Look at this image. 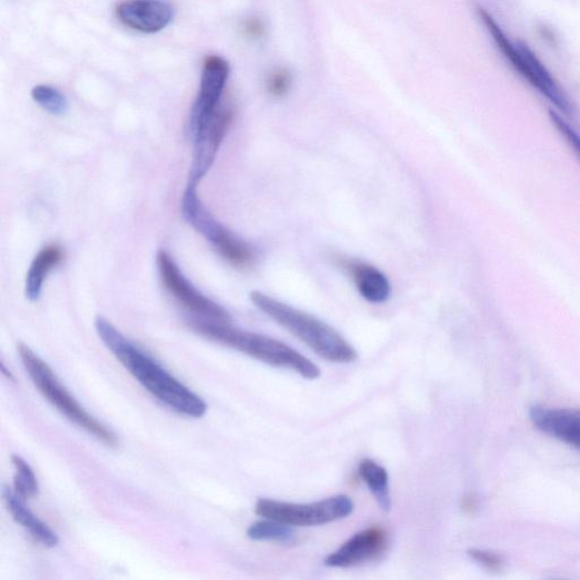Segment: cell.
<instances>
[{
    "instance_id": "cell-19",
    "label": "cell",
    "mask_w": 580,
    "mask_h": 580,
    "mask_svg": "<svg viewBox=\"0 0 580 580\" xmlns=\"http://www.w3.org/2000/svg\"><path fill=\"white\" fill-rule=\"evenodd\" d=\"M12 462L16 468L14 492L24 501L39 494V484L29 463L20 456L13 454Z\"/></svg>"
},
{
    "instance_id": "cell-13",
    "label": "cell",
    "mask_w": 580,
    "mask_h": 580,
    "mask_svg": "<svg viewBox=\"0 0 580 580\" xmlns=\"http://www.w3.org/2000/svg\"><path fill=\"white\" fill-rule=\"evenodd\" d=\"M530 419L543 433L580 450V411L534 406Z\"/></svg>"
},
{
    "instance_id": "cell-18",
    "label": "cell",
    "mask_w": 580,
    "mask_h": 580,
    "mask_svg": "<svg viewBox=\"0 0 580 580\" xmlns=\"http://www.w3.org/2000/svg\"><path fill=\"white\" fill-rule=\"evenodd\" d=\"M248 537L253 541H273L284 544L293 543L297 540L292 527L266 518L249 528Z\"/></svg>"
},
{
    "instance_id": "cell-21",
    "label": "cell",
    "mask_w": 580,
    "mask_h": 580,
    "mask_svg": "<svg viewBox=\"0 0 580 580\" xmlns=\"http://www.w3.org/2000/svg\"><path fill=\"white\" fill-rule=\"evenodd\" d=\"M550 120L559 134L566 140L567 144L580 159V134L562 118V116L550 110Z\"/></svg>"
},
{
    "instance_id": "cell-7",
    "label": "cell",
    "mask_w": 580,
    "mask_h": 580,
    "mask_svg": "<svg viewBox=\"0 0 580 580\" xmlns=\"http://www.w3.org/2000/svg\"><path fill=\"white\" fill-rule=\"evenodd\" d=\"M502 54L520 77L546 97L562 113L570 116L573 107L537 53L523 41L509 43Z\"/></svg>"
},
{
    "instance_id": "cell-10",
    "label": "cell",
    "mask_w": 580,
    "mask_h": 580,
    "mask_svg": "<svg viewBox=\"0 0 580 580\" xmlns=\"http://www.w3.org/2000/svg\"><path fill=\"white\" fill-rule=\"evenodd\" d=\"M233 119V106L221 102L203 132L194 140V160L189 183L198 186L207 176Z\"/></svg>"
},
{
    "instance_id": "cell-2",
    "label": "cell",
    "mask_w": 580,
    "mask_h": 580,
    "mask_svg": "<svg viewBox=\"0 0 580 580\" xmlns=\"http://www.w3.org/2000/svg\"><path fill=\"white\" fill-rule=\"evenodd\" d=\"M188 324L197 333L266 364L294 371L308 380H316L321 376V370L312 361L273 338L243 331L230 323L204 319H191Z\"/></svg>"
},
{
    "instance_id": "cell-9",
    "label": "cell",
    "mask_w": 580,
    "mask_h": 580,
    "mask_svg": "<svg viewBox=\"0 0 580 580\" xmlns=\"http://www.w3.org/2000/svg\"><path fill=\"white\" fill-rule=\"evenodd\" d=\"M230 73L222 57L209 56L203 64L199 94L190 114V134L193 141L203 132L221 104L224 87Z\"/></svg>"
},
{
    "instance_id": "cell-11",
    "label": "cell",
    "mask_w": 580,
    "mask_h": 580,
    "mask_svg": "<svg viewBox=\"0 0 580 580\" xmlns=\"http://www.w3.org/2000/svg\"><path fill=\"white\" fill-rule=\"evenodd\" d=\"M388 536L381 528L367 529L329 554L324 564L330 568H353L378 560L387 550Z\"/></svg>"
},
{
    "instance_id": "cell-15",
    "label": "cell",
    "mask_w": 580,
    "mask_h": 580,
    "mask_svg": "<svg viewBox=\"0 0 580 580\" xmlns=\"http://www.w3.org/2000/svg\"><path fill=\"white\" fill-rule=\"evenodd\" d=\"M3 498L17 523L29 531L33 539L46 548H54L60 543L56 533L27 507L14 490L4 488Z\"/></svg>"
},
{
    "instance_id": "cell-24",
    "label": "cell",
    "mask_w": 580,
    "mask_h": 580,
    "mask_svg": "<svg viewBox=\"0 0 580 580\" xmlns=\"http://www.w3.org/2000/svg\"><path fill=\"white\" fill-rule=\"evenodd\" d=\"M246 32L252 38H260L264 33V27L259 20H250L246 24Z\"/></svg>"
},
{
    "instance_id": "cell-20",
    "label": "cell",
    "mask_w": 580,
    "mask_h": 580,
    "mask_svg": "<svg viewBox=\"0 0 580 580\" xmlns=\"http://www.w3.org/2000/svg\"><path fill=\"white\" fill-rule=\"evenodd\" d=\"M32 99L46 111L51 114L61 116L69 109L66 96L49 86H37L32 90Z\"/></svg>"
},
{
    "instance_id": "cell-12",
    "label": "cell",
    "mask_w": 580,
    "mask_h": 580,
    "mask_svg": "<svg viewBox=\"0 0 580 580\" xmlns=\"http://www.w3.org/2000/svg\"><path fill=\"white\" fill-rule=\"evenodd\" d=\"M116 14L126 27L146 34L162 31L176 16L166 0H126Z\"/></svg>"
},
{
    "instance_id": "cell-3",
    "label": "cell",
    "mask_w": 580,
    "mask_h": 580,
    "mask_svg": "<svg viewBox=\"0 0 580 580\" xmlns=\"http://www.w3.org/2000/svg\"><path fill=\"white\" fill-rule=\"evenodd\" d=\"M250 298L260 311L303 341L320 358L342 364L358 360L356 348L320 319L261 292H252Z\"/></svg>"
},
{
    "instance_id": "cell-1",
    "label": "cell",
    "mask_w": 580,
    "mask_h": 580,
    "mask_svg": "<svg viewBox=\"0 0 580 580\" xmlns=\"http://www.w3.org/2000/svg\"><path fill=\"white\" fill-rule=\"evenodd\" d=\"M94 326L112 356L170 410L193 419H200L207 413L208 406L200 396L172 377L107 319L97 317Z\"/></svg>"
},
{
    "instance_id": "cell-6",
    "label": "cell",
    "mask_w": 580,
    "mask_h": 580,
    "mask_svg": "<svg viewBox=\"0 0 580 580\" xmlns=\"http://www.w3.org/2000/svg\"><path fill=\"white\" fill-rule=\"evenodd\" d=\"M354 502L350 497L336 496L311 503H292L260 499L256 513L292 528L321 527L351 516Z\"/></svg>"
},
{
    "instance_id": "cell-23",
    "label": "cell",
    "mask_w": 580,
    "mask_h": 580,
    "mask_svg": "<svg viewBox=\"0 0 580 580\" xmlns=\"http://www.w3.org/2000/svg\"><path fill=\"white\" fill-rule=\"evenodd\" d=\"M469 556L484 568L494 571L500 570L504 562L500 554L479 549L470 550Z\"/></svg>"
},
{
    "instance_id": "cell-22",
    "label": "cell",
    "mask_w": 580,
    "mask_h": 580,
    "mask_svg": "<svg viewBox=\"0 0 580 580\" xmlns=\"http://www.w3.org/2000/svg\"><path fill=\"white\" fill-rule=\"evenodd\" d=\"M292 74L287 70H277L273 72L268 80V91L276 98L286 96L292 87Z\"/></svg>"
},
{
    "instance_id": "cell-16",
    "label": "cell",
    "mask_w": 580,
    "mask_h": 580,
    "mask_svg": "<svg viewBox=\"0 0 580 580\" xmlns=\"http://www.w3.org/2000/svg\"><path fill=\"white\" fill-rule=\"evenodd\" d=\"M66 258V253L60 246L50 244L43 248L33 259L26 279V296L30 301H38L44 280L48 274Z\"/></svg>"
},
{
    "instance_id": "cell-17",
    "label": "cell",
    "mask_w": 580,
    "mask_h": 580,
    "mask_svg": "<svg viewBox=\"0 0 580 580\" xmlns=\"http://www.w3.org/2000/svg\"><path fill=\"white\" fill-rule=\"evenodd\" d=\"M359 474L374 496L383 511L391 509L389 476L384 468L372 459H364L359 467Z\"/></svg>"
},
{
    "instance_id": "cell-5",
    "label": "cell",
    "mask_w": 580,
    "mask_h": 580,
    "mask_svg": "<svg viewBox=\"0 0 580 580\" xmlns=\"http://www.w3.org/2000/svg\"><path fill=\"white\" fill-rule=\"evenodd\" d=\"M182 211L187 221L212 243L231 266L246 269L254 264L257 257L253 249L214 219L199 198L198 186L189 183L183 197Z\"/></svg>"
},
{
    "instance_id": "cell-14",
    "label": "cell",
    "mask_w": 580,
    "mask_h": 580,
    "mask_svg": "<svg viewBox=\"0 0 580 580\" xmlns=\"http://www.w3.org/2000/svg\"><path fill=\"white\" fill-rule=\"evenodd\" d=\"M344 267L350 271L361 297L372 303L382 304L391 294V284L378 268L361 261H348Z\"/></svg>"
},
{
    "instance_id": "cell-8",
    "label": "cell",
    "mask_w": 580,
    "mask_h": 580,
    "mask_svg": "<svg viewBox=\"0 0 580 580\" xmlns=\"http://www.w3.org/2000/svg\"><path fill=\"white\" fill-rule=\"evenodd\" d=\"M157 266L166 289L183 308L204 320L230 323L229 313L200 293L167 252H158Z\"/></svg>"
},
{
    "instance_id": "cell-4",
    "label": "cell",
    "mask_w": 580,
    "mask_h": 580,
    "mask_svg": "<svg viewBox=\"0 0 580 580\" xmlns=\"http://www.w3.org/2000/svg\"><path fill=\"white\" fill-rule=\"evenodd\" d=\"M18 352L34 386L58 411L106 446H118V438L82 408L51 368L29 346L20 342Z\"/></svg>"
}]
</instances>
